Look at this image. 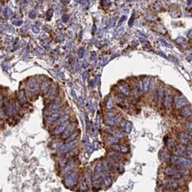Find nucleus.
<instances>
[{
	"mask_svg": "<svg viewBox=\"0 0 192 192\" xmlns=\"http://www.w3.org/2000/svg\"><path fill=\"white\" fill-rule=\"evenodd\" d=\"M167 158H168V153H167V151L163 150V151L160 153V158H161L162 160H166Z\"/></svg>",
	"mask_w": 192,
	"mask_h": 192,
	"instance_id": "nucleus-29",
	"label": "nucleus"
},
{
	"mask_svg": "<svg viewBox=\"0 0 192 192\" xmlns=\"http://www.w3.org/2000/svg\"><path fill=\"white\" fill-rule=\"evenodd\" d=\"M102 179H103V182L105 184V187H109L112 183V180L110 178V176L107 174V173H103V176H102Z\"/></svg>",
	"mask_w": 192,
	"mask_h": 192,
	"instance_id": "nucleus-23",
	"label": "nucleus"
},
{
	"mask_svg": "<svg viewBox=\"0 0 192 192\" xmlns=\"http://www.w3.org/2000/svg\"><path fill=\"white\" fill-rule=\"evenodd\" d=\"M77 179H78V173L77 172H74L69 175H67V177L65 179V183L67 187H73L76 183Z\"/></svg>",
	"mask_w": 192,
	"mask_h": 192,
	"instance_id": "nucleus-7",
	"label": "nucleus"
},
{
	"mask_svg": "<svg viewBox=\"0 0 192 192\" xmlns=\"http://www.w3.org/2000/svg\"><path fill=\"white\" fill-rule=\"evenodd\" d=\"M163 192H181V191H177V190H165Z\"/></svg>",
	"mask_w": 192,
	"mask_h": 192,
	"instance_id": "nucleus-37",
	"label": "nucleus"
},
{
	"mask_svg": "<svg viewBox=\"0 0 192 192\" xmlns=\"http://www.w3.org/2000/svg\"><path fill=\"white\" fill-rule=\"evenodd\" d=\"M150 82H151V80L149 77H146L143 81V91H144V92L149 91V89H150Z\"/></svg>",
	"mask_w": 192,
	"mask_h": 192,
	"instance_id": "nucleus-19",
	"label": "nucleus"
},
{
	"mask_svg": "<svg viewBox=\"0 0 192 192\" xmlns=\"http://www.w3.org/2000/svg\"><path fill=\"white\" fill-rule=\"evenodd\" d=\"M170 161L174 165L181 167H190L191 166V160L190 158H187L184 157H180V156H172L170 157Z\"/></svg>",
	"mask_w": 192,
	"mask_h": 192,
	"instance_id": "nucleus-3",
	"label": "nucleus"
},
{
	"mask_svg": "<svg viewBox=\"0 0 192 192\" xmlns=\"http://www.w3.org/2000/svg\"><path fill=\"white\" fill-rule=\"evenodd\" d=\"M120 127L122 128V130L126 133H130L131 132V129H132V123L128 121V120H125V121H122L120 123Z\"/></svg>",
	"mask_w": 192,
	"mask_h": 192,
	"instance_id": "nucleus-13",
	"label": "nucleus"
},
{
	"mask_svg": "<svg viewBox=\"0 0 192 192\" xmlns=\"http://www.w3.org/2000/svg\"><path fill=\"white\" fill-rule=\"evenodd\" d=\"M177 42H178V43H181V44H183V43H185L186 41H185V39H184L183 37H179V38L177 39Z\"/></svg>",
	"mask_w": 192,
	"mask_h": 192,
	"instance_id": "nucleus-34",
	"label": "nucleus"
},
{
	"mask_svg": "<svg viewBox=\"0 0 192 192\" xmlns=\"http://www.w3.org/2000/svg\"><path fill=\"white\" fill-rule=\"evenodd\" d=\"M117 122H118V119L114 112H107L105 114V123L108 126H111V127L116 126Z\"/></svg>",
	"mask_w": 192,
	"mask_h": 192,
	"instance_id": "nucleus-6",
	"label": "nucleus"
},
{
	"mask_svg": "<svg viewBox=\"0 0 192 192\" xmlns=\"http://www.w3.org/2000/svg\"><path fill=\"white\" fill-rule=\"evenodd\" d=\"M75 167V161H70V162H69L67 165H66L65 167L62 169L61 173H62V174H67V173H68L70 171H72Z\"/></svg>",
	"mask_w": 192,
	"mask_h": 192,
	"instance_id": "nucleus-12",
	"label": "nucleus"
},
{
	"mask_svg": "<svg viewBox=\"0 0 192 192\" xmlns=\"http://www.w3.org/2000/svg\"><path fill=\"white\" fill-rule=\"evenodd\" d=\"M174 154L175 156L184 157L187 158H190L191 157V147L186 146V145H177L174 147Z\"/></svg>",
	"mask_w": 192,
	"mask_h": 192,
	"instance_id": "nucleus-4",
	"label": "nucleus"
},
{
	"mask_svg": "<svg viewBox=\"0 0 192 192\" xmlns=\"http://www.w3.org/2000/svg\"><path fill=\"white\" fill-rule=\"evenodd\" d=\"M28 90L29 94H37L39 90V85L37 81L35 78H30L28 82Z\"/></svg>",
	"mask_w": 192,
	"mask_h": 192,
	"instance_id": "nucleus-5",
	"label": "nucleus"
},
{
	"mask_svg": "<svg viewBox=\"0 0 192 192\" xmlns=\"http://www.w3.org/2000/svg\"><path fill=\"white\" fill-rule=\"evenodd\" d=\"M3 103H4V101H3V97H2L1 94H0V105H2Z\"/></svg>",
	"mask_w": 192,
	"mask_h": 192,
	"instance_id": "nucleus-35",
	"label": "nucleus"
},
{
	"mask_svg": "<svg viewBox=\"0 0 192 192\" xmlns=\"http://www.w3.org/2000/svg\"><path fill=\"white\" fill-rule=\"evenodd\" d=\"M173 104V96L171 94H167L165 95V98H164V105L165 107H170Z\"/></svg>",
	"mask_w": 192,
	"mask_h": 192,
	"instance_id": "nucleus-21",
	"label": "nucleus"
},
{
	"mask_svg": "<svg viewBox=\"0 0 192 192\" xmlns=\"http://www.w3.org/2000/svg\"><path fill=\"white\" fill-rule=\"evenodd\" d=\"M79 136V131H75L67 139V143H71V142H75V139H77V137Z\"/></svg>",
	"mask_w": 192,
	"mask_h": 192,
	"instance_id": "nucleus-25",
	"label": "nucleus"
},
{
	"mask_svg": "<svg viewBox=\"0 0 192 192\" xmlns=\"http://www.w3.org/2000/svg\"><path fill=\"white\" fill-rule=\"evenodd\" d=\"M68 120V115H62V116H60L55 122H53L52 124H53V126L56 128V127H58V126H60V125H62V124H64V123H66L67 121Z\"/></svg>",
	"mask_w": 192,
	"mask_h": 192,
	"instance_id": "nucleus-14",
	"label": "nucleus"
},
{
	"mask_svg": "<svg viewBox=\"0 0 192 192\" xmlns=\"http://www.w3.org/2000/svg\"><path fill=\"white\" fill-rule=\"evenodd\" d=\"M161 184H162V187L165 188V190H176L177 188H179L181 186L184 184V181L181 179L169 177L168 179L164 180L161 182Z\"/></svg>",
	"mask_w": 192,
	"mask_h": 192,
	"instance_id": "nucleus-2",
	"label": "nucleus"
},
{
	"mask_svg": "<svg viewBox=\"0 0 192 192\" xmlns=\"http://www.w3.org/2000/svg\"><path fill=\"white\" fill-rule=\"evenodd\" d=\"M106 141H107L108 143H110V144H112V145H114V144H117V143H118L119 139L115 138V137L112 136V135H108V136L106 137Z\"/></svg>",
	"mask_w": 192,
	"mask_h": 192,
	"instance_id": "nucleus-24",
	"label": "nucleus"
},
{
	"mask_svg": "<svg viewBox=\"0 0 192 192\" xmlns=\"http://www.w3.org/2000/svg\"><path fill=\"white\" fill-rule=\"evenodd\" d=\"M75 146V142H71V143H67V144L63 145V146H60L59 149V153H67V152H69L70 150H72Z\"/></svg>",
	"mask_w": 192,
	"mask_h": 192,
	"instance_id": "nucleus-10",
	"label": "nucleus"
},
{
	"mask_svg": "<svg viewBox=\"0 0 192 192\" xmlns=\"http://www.w3.org/2000/svg\"><path fill=\"white\" fill-rule=\"evenodd\" d=\"M163 93H164V90L162 88H159L158 90V95H157V98H158V101L160 102L162 97H163Z\"/></svg>",
	"mask_w": 192,
	"mask_h": 192,
	"instance_id": "nucleus-28",
	"label": "nucleus"
},
{
	"mask_svg": "<svg viewBox=\"0 0 192 192\" xmlns=\"http://www.w3.org/2000/svg\"><path fill=\"white\" fill-rule=\"evenodd\" d=\"M106 106H107V108H108V109H111V108L112 107V100H111V99H108V101H107V104H106Z\"/></svg>",
	"mask_w": 192,
	"mask_h": 192,
	"instance_id": "nucleus-32",
	"label": "nucleus"
},
{
	"mask_svg": "<svg viewBox=\"0 0 192 192\" xmlns=\"http://www.w3.org/2000/svg\"><path fill=\"white\" fill-rule=\"evenodd\" d=\"M186 128L188 131V134L191 135V121H188V123L186 124Z\"/></svg>",
	"mask_w": 192,
	"mask_h": 192,
	"instance_id": "nucleus-31",
	"label": "nucleus"
},
{
	"mask_svg": "<svg viewBox=\"0 0 192 192\" xmlns=\"http://www.w3.org/2000/svg\"><path fill=\"white\" fill-rule=\"evenodd\" d=\"M164 173L165 174H166L171 178H177V179H181V177L188 174V171L187 168L178 166V165H169L164 170Z\"/></svg>",
	"mask_w": 192,
	"mask_h": 192,
	"instance_id": "nucleus-1",
	"label": "nucleus"
},
{
	"mask_svg": "<svg viewBox=\"0 0 192 192\" xmlns=\"http://www.w3.org/2000/svg\"><path fill=\"white\" fill-rule=\"evenodd\" d=\"M188 104V100L183 97H176L174 99V105L176 108H182Z\"/></svg>",
	"mask_w": 192,
	"mask_h": 192,
	"instance_id": "nucleus-9",
	"label": "nucleus"
},
{
	"mask_svg": "<svg viewBox=\"0 0 192 192\" xmlns=\"http://www.w3.org/2000/svg\"><path fill=\"white\" fill-rule=\"evenodd\" d=\"M119 89L121 91V93H123L126 96L129 95V93H130L129 88H128V86L126 83H120V84H119Z\"/></svg>",
	"mask_w": 192,
	"mask_h": 192,
	"instance_id": "nucleus-20",
	"label": "nucleus"
},
{
	"mask_svg": "<svg viewBox=\"0 0 192 192\" xmlns=\"http://www.w3.org/2000/svg\"><path fill=\"white\" fill-rule=\"evenodd\" d=\"M160 42H161V43H162V44H163L164 45H165V46H167V47H170V44H168L167 42H165V41L164 39H160Z\"/></svg>",
	"mask_w": 192,
	"mask_h": 192,
	"instance_id": "nucleus-33",
	"label": "nucleus"
},
{
	"mask_svg": "<svg viewBox=\"0 0 192 192\" xmlns=\"http://www.w3.org/2000/svg\"><path fill=\"white\" fill-rule=\"evenodd\" d=\"M179 141L182 145L187 146L188 144H190V143H191V135H189L186 132L181 133L179 135Z\"/></svg>",
	"mask_w": 192,
	"mask_h": 192,
	"instance_id": "nucleus-8",
	"label": "nucleus"
},
{
	"mask_svg": "<svg viewBox=\"0 0 192 192\" xmlns=\"http://www.w3.org/2000/svg\"><path fill=\"white\" fill-rule=\"evenodd\" d=\"M113 23H114V20H113V19H111V21H109V25H110V27H112V26L113 25Z\"/></svg>",
	"mask_w": 192,
	"mask_h": 192,
	"instance_id": "nucleus-36",
	"label": "nucleus"
},
{
	"mask_svg": "<svg viewBox=\"0 0 192 192\" xmlns=\"http://www.w3.org/2000/svg\"><path fill=\"white\" fill-rule=\"evenodd\" d=\"M67 127V122L64 123V124H62V125H60V126H58V127H56V128L52 130V134H53V135H60V134L64 133V131L66 130Z\"/></svg>",
	"mask_w": 192,
	"mask_h": 192,
	"instance_id": "nucleus-15",
	"label": "nucleus"
},
{
	"mask_svg": "<svg viewBox=\"0 0 192 192\" xmlns=\"http://www.w3.org/2000/svg\"><path fill=\"white\" fill-rule=\"evenodd\" d=\"M112 136H114V137L117 138V139L121 138V137L123 136V133H122L120 130H119V129H113V130L112 131Z\"/></svg>",
	"mask_w": 192,
	"mask_h": 192,
	"instance_id": "nucleus-26",
	"label": "nucleus"
},
{
	"mask_svg": "<svg viewBox=\"0 0 192 192\" xmlns=\"http://www.w3.org/2000/svg\"><path fill=\"white\" fill-rule=\"evenodd\" d=\"M60 107V104L59 102H56V103H53L50 105L49 109H48V112L52 114V113H55V112H58L59 109Z\"/></svg>",
	"mask_w": 192,
	"mask_h": 192,
	"instance_id": "nucleus-17",
	"label": "nucleus"
},
{
	"mask_svg": "<svg viewBox=\"0 0 192 192\" xmlns=\"http://www.w3.org/2000/svg\"><path fill=\"white\" fill-rule=\"evenodd\" d=\"M75 130V124H70V125H67L66 130L64 131L63 133V138H68Z\"/></svg>",
	"mask_w": 192,
	"mask_h": 192,
	"instance_id": "nucleus-11",
	"label": "nucleus"
},
{
	"mask_svg": "<svg viewBox=\"0 0 192 192\" xmlns=\"http://www.w3.org/2000/svg\"><path fill=\"white\" fill-rule=\"evenodd\" d=\"M167 146L170 148V149H174V143H173V140H171V139H169L168 141H167Z\"/></svg>",
	"mask_w": 192,
	"mask_h": 192,
	"instance_id": "nucleus-30",
	"label": "nucleus"
},
{
	"mask_svg": "<svg viewBox=\"0 0 192 192\" xmlns=\"http://www.w3.org/2000/svg\"><path fill=\"white\" fill-rule=\"evenodd\" d=\"M109 156L112 158H113L115 161H117V160H120V158H121V157H120V155L117 152V151H114V152H112V153H110L109 154Z\"/></svg>",
	"mask_w": 192,
	"mask_h": 192,
	"instance_id": "nucleus-27",
	"label": "nucleus"
},
{
	"mask_svg": "<svg viewBox=\"0 0 192 192\" xmlns=\"http://www.w3.org/2000/svg\"><path fill=\"white\" fill-rule=\"evenodd\" d=\"M18 99L20 103L22 105H25L27 103V96H26V92L24 90H21L18 92Z\"/></svg>",
	"mask_w": 192,
	"mask_h": 192,
	"instance_id": "nucleus-16",
	"label": "nucleus"
},
{
	"mask_svg": "<svg viewBox=\"0 0 192 192\" xmlns=\"http://www.w3.org/2000/svg\"><path fill=\"white\" fill-rule=\"evenodd\" d=\"M181 115L183 117H189L191 115V106L190 105H186L182 108L181 112Z\"/></svg>",
	"mask_w": 192,
	"mask_h": 192,
	"instance_id": "nucleus-22",
	"label": "nucleus"
},
{
	"mask_svg": "<svg viewBox=\"0 0 192 192\" xmlns=\"http://www.w3.org/2000/svg\"><path fill=\"white\" fill-rule=\"evenodd\" d=\"M59 117H60L59 112L52 113L50 116H48V117L46 118V121H47V123H53V122H55Z\"/></svg>",
	"mask_w": 192,
	"mask_h": 192,
	"instance_id": "nucleus-18",
	"label": "nucleus"
}]
</instances>
